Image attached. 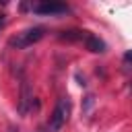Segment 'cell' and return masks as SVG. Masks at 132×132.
<instances>
[{"instance_id": "1", "label": "cell", "mask_w": 132, "mask_h": 132, "mask_svg": "<svg viewBox=\"0 0 132 132\" xmlns=\"http://www.w3.org/2000/svg\"><path fill=\"white\" fill-rule=\"evenodd\" d=\"M70 118V99L68 97H60L52 116H50V124H47V130L50 132H60V128L68 122Z\"/></svg>"}, {"instance_id": "2", "label": "cell", "mask_w": 132, "mask_h": 132, "mask_svg": "<svg viewBox=\"0 0 132 132\" xmlns=\"http://www.w3.org/2000/svg\"><path fill=\"white\" fill-rule=\"evenodd\" d=\"M41 37H43V29H41V27H31V29H25V31H21V33H19L16 37H12L8 43H10L12 47H19V50H23V47H29V45L37 43Z\"/></svg>"}, {"instance_id": "3", "label": "cell", "mask_w": 132, "mask_h": 132, "mask_svg": "<svg viewBox=\"0 0 132 132\" xmlns=\"http://www.w3.org/2000/svg\"><path fill=\"white\" fill-rule=\"evenodd\" d=\"M66 10H68V6L62 4V2H39V4H33V12L35 14H62Z\"/></svg>"}, {"instance_id": "4", "label": "cell", "mask_w": 132, "mask_h": 132, "mask_svg": "<svg viewBox=\"0 0 132 132\" xmlns=\"http://www.w3.org/2000/svg\"><path fill=\"white\" fill-rule=\"evenodd\" d=\"M31 91H29V82L27 80H23L21 82V103H19V111L25 116L27 111H29V107H31Z\"/></svg>"}, {"instance_id": "5", "label": "cell", "mask_w": 132, "mask_h": 132, "mask_svg": "<svg viewBox=\"0 0 132 132\" xmlns=\"http://www.w3.org/2000/svg\"><path fill=\"white\" fill-rule=\"evenodd\" d=\"M85 43H87V50H89V52H95V54L105 52V43H103L99 37H95V35H87V37H85Z\"/></svg>"}, {"instance_id": "6", "label": "cell", "mask_w": 132, "mask_h": 132, "mask_svg": "<svg viewBox=\"0 0 132 132\" xmlns=\"http://www.w3.org/2000/svg\"><path fill=\"white\" fill-rule=\"evenodd\" d=\"M85 37H87V33L78 31V29H70V31L60 33V39H66V41H78V39H85Z\"/></svg>"}, {"instance_id": "7", "label": "cell", "mask_w": 132, "mask_h": 132, "mask_svg": "<svg viewBox=\"0 0 132 132\" xmlns=\"http://www.w3.org/2000/svg\"><path fill=\"white\" fill-rule=\"evenodd\" d=\"M124 60H126V62H130V64H132V50H128V52H126V54H124Z\"/></svg>"}, {"instance_id": "8", "label": "cell", "mask_w": 132, "mask_h": 132, "mask_svg": "<svg viewBox=\"0 0 132 132\" xmlns=\"http://www.w3.org/2000/svg\"><path fill=\"white\" fill-rule=\"evenodd\" d=\"M2 25H4V14H0V29H2Z\"/></svg>"}, {"instance_id": "9", "label": "cell", "mask_w": 132, "mask_h": 132, "mask_svg": "<svg viewBox=\"0 0 132 132\" xmlns=\"http://www.w3.org/2000/svg\"><path fill=\"white\" fill-rule=\"evenodd\" d=\"M8 132H19V130H16L14 126H8Z\"/></svg>"}]
</instances>
